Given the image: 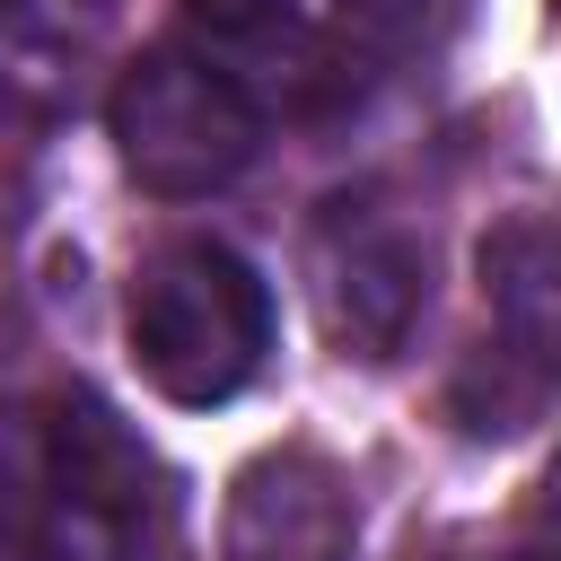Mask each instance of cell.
Returning a JSON list of instances; mask_svg holds the SVG:
<instances>
[{
  "instance_id": "7",
  "label": "cell",
  "mask_w": 561,
  "mask_h": 561,
  "mask_svg": "<svg viewBox=\"0 0 561 561\" xmlns=\"http://www.w3.org/2000/svg\"><path fill=\"white\" fill-rule=\"evenodd\" d=\"M70 96V35L35 0H0V123H44Z\"/></svg>"
},
{
  "instance_id": "8",
  "label": "cell",
  "mask_w": 561,
  "mask_h": 561,
  "mask_svg": "<svg viewBox=\"0 0 561 561\" xmlns=\"http://www.w3.org/2000/svg\"><path fill=\"white\" fill-rule=\"evenodd\" d=\"M61 508H53V473H44V430L0 412V561H53Z\"/></svg>"
},
{
  "instance_id": "5",
  "label": "cell",
  "mask_w": 561,
  "mask_h": 561,
  "mask_svg": "<svg viewBox=\"0 0 561 561\" xmlns=\"http://www.w3.org/2000/svg\"><path fill=\"white\" fill-rule=\"evenodd\" d=\"M359 508L333 456L316 447H272L237 473L228 491V561H351Z\"/></svg>"
},
{
  "instance_id": "3",
  "label": "cell",
  "mask_w": 561,
  "mask_h": 561,
  "mask_svg": "<svg viewBox=\"0 0 561 561\" xmlns=\"http://www.w3.org/2000/svg\"><path fill=\"white\" fill-rule=\"evenodd\" d=\"M307 272H316L324 333H333L342 351H359V359H394L403 333H412V316H421V298H430V254H421V237H412L394 210H377L368 193H359V202H351V193L324 202L316 245H307Z\"/></svg>"
},
{
  "instance_id": "12",
  "label": "cell",
  "mask_w": 561,
  "mask_h": 561,
  "mask_svg": "<svg viewBox=\"0 0 561 561\" xmlns=\"http://www.w3.org/2000/svg\"><path fill=\"white\" fill-rule=\"evenodd\" d=\"M535 561H561V552H535Z\"/></svg>"
},
{
  "instance_id": "9",
  "label": "cell",
  "mask_w": 561,
  "mask_h": 561,
  "mask_svg": "<svg viewBox=\"0 0 561 561\" xmlns=\"http://www.w3.org/2000/svg\"><path fill=\"white\" fill-rule=\"evenodd\" d=\"M430 9L438 0H342V26L368 44V53H412L430 35Z\"/></svg>"
},
{
  "instance_id": "2",
  "label": "cell",
  "mask_w": 561,
  "mask_h": 561,
  "mask_svg": "<svg viewBox=\"0 0 561 561\" xmlns=\"http://www.w3.org/2000/svg\"><path fill=\"white\" fill-rule=\"evenodd\" d=\"M105 123H114L123 175L158 202H202V193L237 184L263 149V105L202 44H149L114 79Z\"/></svg>"
},
{
  "instance_id": "1",
  "label": "cell",
  "mask_w": 561,
  "mask_h": 561,
  "mask_svg": "<svg viewBox=\"0 0 561 561\" xmlns=\"http://www.w3.org/2000/svg\"><path fill=\"white\" fill-rule=\"evenodd\" d=\"M123 333H131V368L167 403L184 412L237 403L272 359V280L219 237H167L131 272Z\"/></svg>"
},
{
  "instance_id": "6",
  "label": "cell",
  "mask_w": 561,
  "mask_h": 561,
  "mask_svg": "<svg viewBox=\"0 0 561 561\" xmlns=\"http://www.w3.org/2000/svg\"><path fill=\"white\" fill-rule=\"evenodd\" d=\"M482 298L500 316V342L561 377V219H500L482 237Z\"/></svg>"
},
{
  "instance_id": "4",
  "label": "cell",
  "mask_w": 561,
  "mask_h": 561,
  "mask_svg": "<svg viewBox=\"0 0 561 561\" xmlns=\"http://www.w3.org/2000/svg\"><path fill=\"white\" fill-rule=\"evenodd\" d=\"M35 430H44V473H53L61 517H88V526H114V535L175 517V473L149 456V438L105 394H61Z\"/></svg>"
},
{
  "instance_id": "11",
  "label": "cell",
  "mask_w": 561,
  "mask_h": 561,
  "mask_svg": "<svg viewBox=\"0 0 561 561\" xmlns=\"http://www.w3.org/2000/svg\"><path fill=\"white\" fill-rule=\"evenodd\" d=\"M79 9H88V18H105V9H114V0H79Z\"/></svg>"
},
{
  "instance_id": "10",
  "label": "cell",
  "mask_w": 561,
  "mask_h": 561,
  "mask_svg": "<svg viewBox=\"0 0 561 561\" xmlns=\"http://www.w3.org/2000/svg\"><path fill=\"white\" fill-rule=\"evenodd\" d=\"M543 517H552V535H561V447H552V465H543Z\"/></svg>"
}]
</instances>
